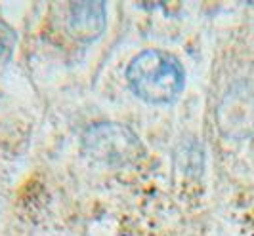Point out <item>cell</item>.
Masks as SVG:
<instances>
[{
  "label": "cell",
  "mask_w": 254,
  "mask_h": 236,
  "mask_svg": "<svg viewBox=\"0 0 254 236\" xmlns=\"http://www.w3.org/2000/svg\"><path fill=\"white\" fill-rule=\"evenodd\" d=\"M127 80L141 101L149 105H168L182 95L186 75L174 55L163 50H145L130 61Z\"/></svg>",
  "instance_id": "1"
},
{
  "label": "cell",
  "mask_w": 254,
  "mask_h": 236,
  "mask_svg": "<svg viewBox=\"0 0 254 236\" xmlns=\"http://www.w3.org/2000/svg\"><path fill=\"white\" fill-rule=\"evenodd\" d=\"M82 145L90 158L113 168L134 162L141 152L138 136L127 126L115 122H100L88 128Z\"/></svg>",
  "instance_id": "2"
},
{
  "label": "cell",
  "mask_w": 254,
  "mask_h": 236,
  "mask_svg": "<svg viewBox=\"0 0 254 236\" xmlns=\"http://www.w3.org/2000/svg\"><path fill=\"white\" fill-rule=\"evenodd\" d=\"M216 124L222 136L247 139L254 134V84L235 82L222 95L216 109Z\"/></svg>",
  "instance_id": "3"
},
{
  "label": "cell",
  "mask_w": 254,
  "mask_h": 236,
  "mask_svg": "<svg viewBox=\"0 0 254 236\" xmlns=\"http://www.w3.org/2000/svg\"><path fill=\"white\" fill-rule=\"evenodd\" d=\"M67 27L76 40L92 42L105 31V4L103 2H75L69 8Z\"/></svg>",
  "instance_id": "4"
},
{
  "label": "cell",
  "mask_w": 254,
  "mask_h": 236,
  "mask_svg": "<svg viewBox=\"0 0 254 236\" xmlns=\"http://www.w3.org/2000/svg\"><path fill=\"white\" fill-rule=\"evenodd\" d=\"M15 42H17L15 31L6 21L0 19V69L10 63L15 50Z\"/></svg>",
  "instance_id": "5"
}]
</instances>
